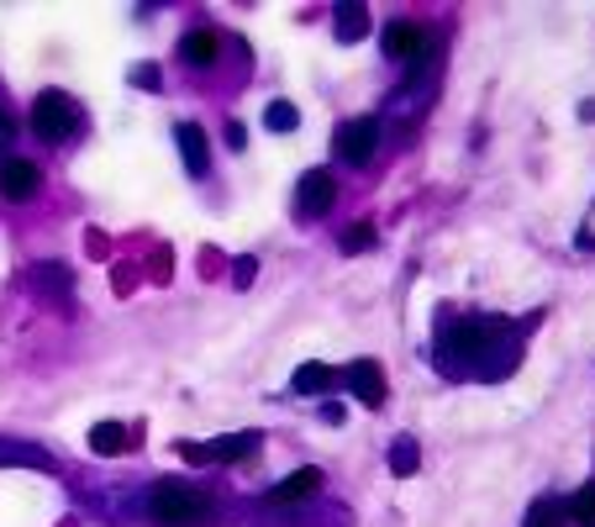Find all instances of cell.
Wrapping results in <instances>:
<instances>
[{
	"label": "cell",
	"instance_id": "6da1fadb",
	"mask_svg": "<svg viewBox=\"0 0 595 527\" xmlns=\"http://www.w3.org/2000/svg\"><path fill=\"white\" fill-rule=\"evenodd\" d=\"M506 327L512 322H500V317H458V322H448L437 332V369L448 380H464V375L500 380V375H512L522 348L506 344Z\"/></svg>",
	"mask_w": 595,
	"mask_h": 527
},
{
	"label": "cell",
	"instance_id": "7a4b0ae2",
	"mask_svg": "<svg viewBox=\"0 0 595 527\" xmlns=\"http://www.w3.org/2000/svg\"><path fill=\"white\" fill-rule=\"evenodd\" d=\"M206 511H211V501L190 480H153V490H148V517L159 527H200Z\"/></svg>",
	"mask_w": 595,
	"mask_h": 527
},
{
	"label": "cell",
	"instance_id": "3957f363",
	"mask_svg": "<svg viewBox=\"0 0 595 527\" xmlns=\"http://www.w3.org/2000/svg\"><path fill=\"white\" fill-rule=\"evenodd\" d=\"M75 127H80V106L69 101L63 90H42L38 101H32V132H38L42 142L75 138Z\"/></svg>",
	"mask_w": 595,
	"mask_h": 527
},
{
	"label": "cell",
	"instance_id": "277c9868",
	"mask_svg": "<svg viewBox=\"0 0 595 527\" xmlns=\"http://www.w3.org/2000/svg\"><path fill=\"white\" fill-rule=\"evenodd\" d=\"M258 448V432H227V438H211V444H179V454L190 465H232L242 454Z\"/></svg>",
	"mask_w": 595,
	"mask_h": 527
},
{
	"label": "cell",
	"instance_id": "5b68a950",
	"mask_svg": "<svg viewBox=\"0 0 595 527\" xmlns=\"http://www.w3.org/2000/svg\"><path fill=\"white\" fill-rule=\"evenodd\" d=\"M333 148H338V159H348V163H364L375 159V148H379V122L375 117H354V122H343L338 127V138H333Z\"/></svg>",
	"mask_w": 595,
	"mask_h": 527
},
{
	"label": "cell",
	"instance_id": "8992f818",
	"mask_svg": "<svg viewBox=\"0 0 595 527\" xmlns=\"http://www.w3.org/2000/svg\"><path fill=\"white\" fill-rule=\"evenodd\" d=\"M333 201H338V185H333V175H327V169H306V175H300V185H296L300 217H321Z\"/></svg>",
	"mask_w": 595,
	"mask_h": 527
},
{
	"label": "cell",
	"instance_id": "52a82bcc",
	"mask_svg": "<svg viewBox=\"0 0 595 527\" xmlns=\"http://www.w3.org/2000/svg\"><path fill=\"white\" fill-rule=\"evenodd\" d=\"M317 490H321V469H296V475H285V480L264 496V507H275V511L300 507V501H311Z\"/></svg>",
	"mask_w": 595,
	"mask_h": 527
},
{
	"label": "cell",
	"instance_id": "ba28073f",
	"mask_svg": "<svg viewBox=\"0 0 595 527\" xmlns=\"http://www.w3.org/2000/svg\"><path fill=\"white\" fill-rule=\"evenodd\" d=\"M38 185H42V175L32 159H0V196H6V201H32Z\"/></svg>",
	"mask_w": 595,
	"mask_h": 527
},
{
	"label": "cell",
	"instance_id": "9c48e42d",
	"mask_svg": "<svg viewBox=\"0 0 595 527\" xmlns=\"http://www.w3.org/2000/svg\"><path fill=\"white\" fill-rule=\"evenodd\" d=\"M427 42H433V32H427V27H422V21H390V27H385V53H390V59H422V53H427Z\"/></svg>",
	"mask_w": 595,
	"mask_h": 527
},
{
	"label": "cell",
	"instance_id": "30bf717a",
	"mask_svg": "<svg viewBox=\"0 0 595 527\" xmlns=\"http://www.w3.org/2000/svg\"><path fill=\"white\" fill-rule=\"evenodd\" d=\"M343 380H348V390H354L358 401H369V406L385 401V369H379L375 359H358V365H348V369H343Z\"/></svg>",
	"mask_w": 595,
	"mask_h": 527
},
{
	"label": "cell",
	"instance_id": "8fae6325",
	"mask_svg": "<svg viewBox=\"0 0 595 527\" xmlns=\"http://www.w3.org/2000/svg\"><path fill=\"white\" fill-rule=\"evenodd\" d=\"M221 53V38L211 32V27H196V32H185V42H179V59L196 63V69H211Z\"/></svg>",
	"mask_w": 595,
	"mask_h": 527
},
{
	"label": "cell",
	"instance_id": "7c38bea8",
	"mask_svg": "<svg viewBox=\"0 0 595 527\" xmlns=\"http://www.w3.org/2000/svg\"><path fill=\"white\" fill-rule=\"evenodd\" d=\"M175 138H179V153H185V169H190V175H206V163H211L206 132H200L196 122H179V127H175Z\"/></svg>",
	"mask_w": 595,
	"mask_h": 527
},
{
	"label": "cell",
	"instance_id": "4fadbf2b",
	"mask_svg": "<svg viewBox=\"0 0 595 527\" xmlns=\"http://www.w3.org/2000/svg\"><path fill=\"white\" fill-rule=\"evenodd\" d=\"M290 386H296V396H327V390L338 386V369L333 365H300Z\"/></svg>",
	"mask_w": 595,
	"mask_h": 527
},
{
	"label": "cell",
	"instance_id": "5bb4252c",
	"mask_svg": "<svg viewBox=\"0 0 595 527\" xmlns=\"http://www.w3.org/2000/svg\"><path fill=\"white\" fill-rule=\"evenodd\" d=\"M333 32H338V42H358L369 32V11L354 6V0H343L338 11H333Z\"/></svg>",
	"mask_w": 595,
	"mask_h": 527
},
{
	"label": "cell",
	"instance_id": "9a60e30c",
	"mask_svg": "<svg viewBox=\"0 0 595 527\" xmlns=\"http://www.w3.org/2000/svg\"><path fill=\"white\" fill-rule=\"evenodd\" d=\"M27 280L38 285L42 296H53V301H69V285H75V275H69L63 264H38V269H32Z\"/></svg>",
	"mask_w": 595,
	"mask_h": 527
},
{
	"label": "cell",
	"instance_id": "2e32d148",
	"mask_svg": "<svg viewBox=\"0 0 595 527\" xmlns=\"http://www.w3.org/2000/svg\"><path fill=\"white\" fill-rule=\"evenodd\" d=\"M90 448H96V454H106V459L127 454V427H121V422H96V427H90Z\"/></svg>",
	"mask_w": 595,
	"mask_h": 527
},
{
	"label": "cell",
	"instance_id": "e0dca14e",
	"mask_svg": "<svg viewBox=\"0 0 595 527\" xmlns=\"http://www.w3.org/2000/svg\"><path fill=\"white\" fill-rule=\"evenodd\" d=\"M417 444H411V438H396V444H390V469H396L400 480H406V475H417Z\"/></svg>",
	"mask_w": 595,
	"mask_h": 527
},
{
	"label": "cell",
	"instance_id": "ac0fdd59",
	"mask_svg": "<svg viewBox=\"0 0 595 527\" xmlns=\"http://www.w3.org/2000/svg\"><path fill=\"white\" fill-rule=\"evenodd\" d=\"M264 122H269V132H296V127H300V111L290 101H269Z\"/></svg>",
	"mask_w": 595,
	"mask_h": 527
},
{
	"label": "cell",
	"instance_id": "d6986e66",
	"mask_svg": "<svg viewBox=\"0 0 595 527\" xmlns=\"http://www.w3.org/2000/svg\"><path fill=\"white\" fill-rule=\"evenodd\" d=\"M0 465H32V469H53V459H48V454H38V448H0Z\"/></svg>",
	"mask_w": 595,
	"mask_h": 527
},
{
	"label": "cell",
	"instance_id": "ffe728a7",
	"mask_svg": "<svg viewBox=\"0 0 595 527\" xmlns=\"http://www.w3.org/2000/svg\"><path fill=\"white\" fill-rule=\"evenodd\" d=\"M569 511H575V523H579V527H595V480L579 490L575 501H569Z\"/></svg>",
	"mask_w": 595,
	"mask_h": 527
},
{
	"label": "cell",
	"instance_id": "44dd1931",
	"mask_svg": "<svg viewBox=\"0 0 595 527\" xmlns=\"http://www.w3.org/2000/svg\"><path fill=\"white\" fill-rule=\"evenodd\" d=\"M369 243H375V227L369 222H354L348 232H343V253H364Z\"/></svg>",
	"mask_w": 595,
	"mask_h": 527
},
{
	"label": "cell",
	"instance_id": "7402d4cb",
	"mask_svg": "<svg viewBox=\"0 0 595 527\" xmlns=\"http://www.w3.org/2000/svg\"><path fill=\"white\" fill-rule=\"evenodd\" d=\"M254 275H258V259H238V264H232V285H254Z\"/></svg>",
	"mask_w": 595,
	"mask_h": 527
},
{
	"label": "cell",
	"instance_id": "603a6c76",
	"mask_svg": "<svg viewBox=\"0 0 595 527\" xmlns=\"http://www.w3.org/2000/svg\"><path fill=\"white\" fill-rule=\"evenodd\" d=\"M132 80H138L142 90H159V69H153V63H138V69H132Z\"/></svg>",
	"mask_w": 595,
	"mask_h": 527
},
{
	"label": "cell",
	"instance_id": "cb8c5ba5",
	"mask_svg": "<svg viewBox=\"0 0 595 527\" xmlns=\"http://www.w3.org/2000/svg\"><path fill=\"white\" fill-rule=\"evenodd\" d=\"M11 138H17V122H11L6 106H0V148H11Z\"/></svg>",
	"mask_w": 595,
	"mask_h": 527
},
{
	"label": "cell",
	"instance_id": "d4e9b609",
	"mask_svg": "<svg viewBox=\"0 0 595 527\" xmlns=\"http://www.w3.org/2000/svg\"><path fill=\"white\" fill-rule=\"evenodd\" d=\"M527 527H554V517H548V507H533V523Z\"/></svg>",
	"mask_w": 595,
	"mask_h": 527
},
{
	"label": "cell",
	"instance_id": "484cf974",
	"mask_svg": "<svg viewBox=\"0 0 595 527\" xmlns=\"http://www.w3.org/2000/svg\"><path fill=\"white\" fill-rule=\"evenodd\" d=\"M579 117H585V122H595V101H585V106H579Z\"/></svg>",
	"mask_w": 595,
	"mask_h": 527
}]
</instances>
